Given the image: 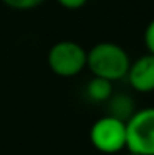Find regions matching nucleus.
<instances>
[{"label":"nucleus","mask_w":154,"mask_h":155,"mask_svg":"<svg viewBox=\"0 0 154 155\" xmlns=\"http://www.w3.org/2000/svg\"><path fill=\"white\" fill-rule=\"evenodd\" d=\"M90 142L101 153H118L126 149V120L104 116L90 129Z\"/></svg>","instance_id":"obj_4"},{"label":"nucleus","mask_w":154,"mask_h":155,"mask_svg":"<svg viewBox=\"0 0 154 155\" xmlns=\"http://www.w3.org/2000/svg\"><path fill=\"white\" fill-rule=\"evenodd\" d=\"M128 155H139V153H131V152H128Z\"/></svg>","instance_id":"obj_11"},{"label":"nucleus","mask_w":154,"mask_h":155,"mask_svg":"<svg viewBox=\"0 0 154 155\" xmlns=\"http://www.w3.org/2000/svg\"><path fill=\"white\" fill-rule=\"evenodd\" d=\"M56 2L67 10H80L88 3V0H56Z\"/></svg>","instance_id":"obj_10"},{"label":"nucleus","mask_w":154,"mask_h":155,"mask_svg":"<svg viewBox=\"0 0 154 155\" xmlns=\"http://www.w3.org/2000/svg\"><path fill=\"white\" fill-rule=\"evenodd\" d=\"M142 41H144V46L148 50V53L154 54V18L146 25L144 35H142Z\"/></svg>","instance_id":"obj_9"},{"label":"nucleus","mask_w":154,"mask_h":155,"mask_svg":"<svg viewBox=\"0 0 154 155\" xmlns=\"http://www.w3.org/2000/svg\"><path fill=\"white\" fill-rule=\"evenodd\" d=\"M113 84L111 81L103 78L93 76L86 84V96L93 102H108V99L113 96Z\"/></svg>","instance_id":"obj_6"},{"label":"nucleus","mask_w":154,"mask_h":155,"mask_svg":"<svg viewBox=\"0 0 154 155\" xmlns=\"http://www.w3.org/2000/svg\"><path fill=\"white\" fill-rule=\"evenodd\" d=\"M3 5H7L9 8L17 10V12H27V10L36 8L40 7L45 0H0Z\"/></svg>","instance_id":"obj_8"},{"label":"nucleus","mask_w":154,"mask_h":155,"mask_svg":"<svg viewBox=\"0 0 154 155\" xmlns=\"http://www.w3.org/2000/svg\"><path fill=\"white\" fill-rule=\"evenodd\" d=\"M129 64V54L118 43L101 41L86 51V68L91 71V74L111 83L124 79Z\"/></svg>","instance_id":"obj_1"},{"label":"nucleus","mask_w":154,"mask_h":155,"mask_svg":"<svg viewBox=\"0 0 154 155\" xmlns=\"http://www.w3.org/2000/svg\"><path fill=\"white\" fill-rule=\"evenodd\" d=\"M109 102V116L118 117L121 120H128L131 117V114L134 112L133 109V99L126 94H113L111 97L108 99Z\"/></svg>","instance_id":"obj_7"},{"label":"nucleus","mask_w":154,"mask_h":155,"mask_svg":"<svg viewBox=\"0 0 154 155\" xmlns=\"http://www.w3.org/2000/svg\"><path fill=\"white\" fill-rule=\"evenodd\" d=\"M126 79L138 93H154V54L146 53L138 60L131 61Z\"/></svg>","instance_id":"obj_5"},{"label":"nucleus","mask_w":154,"mask_h":155,"mask_svg":"<svg viewBox=\"0 0 154 155\" xmlns=\"http://www.w3.org/2000/svg\"><path fill=\"white\" fill-rule=\"evenodd\" d=\"M86 51L80 43L71 40L56 41L46 54L48 68L60 78H75L86 68Z\"/></svg>","instance_id":"obj_2"},{"label":"nucleus","mask_w":154,"mask_h":155,"mask_svg":"<svg viewBox=\"0 0 154 155\" xmlns=\"http://www.w3.org/2000/svg\"><path fill=\"white\" fill-rule=\"evenodd\" d=\"M126 150L154 155V107L134 110L126 120Z\"/></svg>","instance_id":"obj_3"}]
</instances>
